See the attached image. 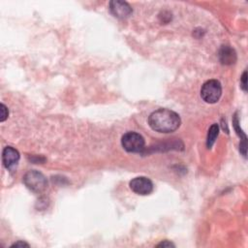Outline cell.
Wrapping results in <instances>:
<instances>
[{"label": "cell", "mask_w": 248, "mask_h": 248, "mask_svg": "<svg viewBox=\"0 0 248 248\" xmlns=\"http://www.w3.org/2000/svg\"><path fill=\"white\" fill-rule=\"evenodd\" d=\"M148 124L156 132L171 133L180 126V117L170 109L159 108L149 115Z\"/></svg>", "instance_id": "obj_1"}, {"label": "cell", "mask_w": 248, "mask_h": 248, "mask_svg": "<svg viewBox=\"0 0 248 248\" xmlns=\"http://www.w3.org/2000/svg\"><path fill=\"white\" fill-rule=\"evenodd\" d=\"M222 94L221 83L217 79H209L203 83L201 89L202 100L208 104L216 103Z\"/></svg>", "instance_id": "obj_2"}, {"label": "cell", "mask_w": 248, "mask_h": 248, "mask_svg": "<svg viewBox=\"0 0 248 248\" xmlns=\"http://www.w3.org/2000/svg\"><path fill=\"white\" fill-rule=\"evenodd\" d=\"M23 182L25 186L35 193L43 192L47 186V180L46 176L38 170H29L23 176Z\"/></svg>", "instance_id": "obj_3"}, {"label": "cell", "mask_w": 248, "mask_h": 248, "mask_svg": "<svg viewBox=\"0 0 248 248\" xmlns=\"http://www.w3.org/2000/svg\"><path fill=\"white\" fill-rule=\"evenodd\" d=\"M121 144L123 148L128 152H141L144 149L143 138L136 132H128L123 135L121 139Z\"/></svg>", "instance_id": "obj_4"}, {"label": "cell", "mask_w": 248, "mask_h": 248, "mask_svg": "<svg viewBox=\"0 0 248 248\" xmlns=\"http://www.w3.org/2000/svg\"><path fill=\"white\" fill-rule=\"evenodd\" d=\"M130 188L138 195H149L153 190V183L145 176H138L130 181Z\"/></svg>", "instance_id": "obj_5"}, {"label": "cell", "mask_w": 248, "mask_h": 248, "mask_svg": "<svg viewBox=\"0 0 248 248\" xmlns=\"http://www.w3.org/2000/svg\"><path fill=\"white\" fill-rule=\"evenodd\" d=\"M109 11L115 17L118 18H127L133 13L131 6L127 2L118 0L109 2Z\"/></svg>", "instance_id": "obj_6"}, {"label": "cell", "mask_w": 248, "mask_h": 248, "mask_svg": "<svg viewBox=\"0 0 248 248\" xmlns=\"http://www.w3.org/2000/svg\"><path fill=\"white\" fill-rule=\"evenodd\" d=\"M2 160L4 166L8 170H14L18 164L19 153L16 148L12 146H6L2 153Z\"/></svg>", "instance_id": "obj_7"}, {"label": "cell", "mask_w": 248, "mask_h": 248, "mask_svg": "<svg viewBox=\"0 0 248 248\" xmlns=\"http://www.w3.org/2000/svg\"><path fill=\"white\" fill-rule=\"evenodd\" d=\"M218 56L223 65H232L236 61V52L230 46H222Z\"/></svg>", "instance_id": "obj_8"}, {"label": "cell", "mask_w": 248, "mask_h": 248, "mask_svg": "<svg viewBox=\"0 0 248 248\" xmlns=\"http://www.w3.org/2000/svg\"><path fill=\"white\" fill-rule=\"evenodd\" d=\"M218 134H219V126L218 124H212L208 130V133H207V138H206V146L208 148H211L212 145L214 144L215 142V140L216 138L218 137Z\"/></svg>", "instance_id": "obj_9"}, {"label": "cell", "mask_w": 248, "mask_h": 248, "mask_svg": "<svg viewBox=\"0 0 248 248\" xmlns=\"http://www.w3.org/2000/svg\"><path fill=\"white\" fill-rule=\"evenodd\" d=\"M232 125L234 127V130L236 131V134L240 137V140H246L247 138H246V135L242 132V130L240 129V124H239V118L237 116V112L234 113L233 115V119H232Z\"/></svg>", "instance_id": "obj_10"}, {"label": "cell", "mask_w": 248, "mask_h": 248, "mask_svg": "<svg viewBox=\"0 0 248 248\" xmlns=\"http://www.w3.org/2000/svg\"><path fill=\"white\" fill-rule=\"evenodd\" d=\"M240 87L243 91H247V72L244 71L240 78Z\"/></svg>", "instance_id": "obj_11"}, {"label": "cell", "mask_w": 248, "mask_h": 248, "mask_svg": "<svg viewBox=\"0 0 248 248\" xmlns=\"http://www.w3.org/2000/svg\"><path fill=\"white\" fill-rule=\"evenodd\" d=\"M0 111H1V116H0V121L3 122L7 119L8 117V108H6V106L4 104L0 105Z\"/></svg>", "instance_id": "obj_12"}, {"label": "cell", "mask_w": 248, "mask_h": 248, "mask_svg": "<svg viewBox=\"0 0 248 248\" xmlns=\"http://www.w3.org/2000/svg\"><path fill=\"white\" fill-rule=\"evenodd\" d=\"M157 247H174V244L169 240H164L157 245Z\"/></svg>", "instance_id": "obj_13"}, {"label": "cell", "mask_w": 248, "mask_h": 248, "mask_svg": "<svg viewBox=\"0 0 248 248\" xmlns=\"http://www.w3.org/2000/svg\"><path fill=\"white\" fill-rule=\"evenodd\" d=\"M29 247V244H27L26 242H23V241H17V242H15L11 247Z\"/></svg>", "instance_id": "obj_14"}]
</instances>
